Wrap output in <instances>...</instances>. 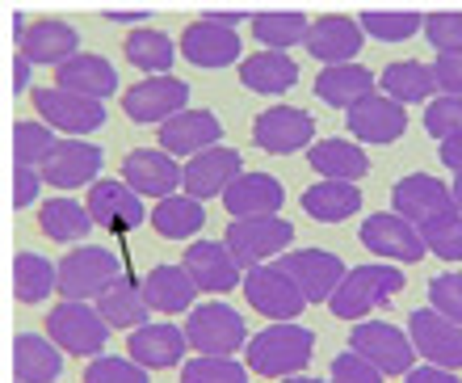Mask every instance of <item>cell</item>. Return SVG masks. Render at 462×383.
Returning <instances> with one entry per match:
<instances>
[{"mask_svg":"<svg viewBox=\"0 0 462 383\" xmlns=\"http://www.w3.org/2000/svg\"><path fill=\"white\" fill-rule=\"evenodd\" d=\"M316 354V333L303 324H269L248 341V371L265 379H294L307 371V362Z\"/></svg>","mask_w":462,"mask_h":383,"instance_id":"1","label":"cell"},{"mask_svg":"<svg viewBox=\"0 0 462 383\" xmlns=\"http://www.w3.org/2000/svg\"><path fill=\"white\" fill-rule=\"evenodd\" d=\"M395 291H403V270H395L391 261H365V266H353L345 274V283L337 286L332 295V316L337 321H357L362 324L365 312H374L383 299H391Z\"/></svg>","mask_w":462,"mask_h":383,"instance_id":"2","label":"cell"},{"mask_svg":"<svg viewBox=\"0 0 462 383\" xmlns=\"http://www.w3.org/2000/svg\"><path fill=\"white\" fill-rule=\"evenodd\" d=\"M223 245L244 270L269 266L273 257H286L294 245V223L282 215H261V220H231L223 232Z\"/></svg>","mask_w":462,"mask_h":383,"instance_id":"3","label":"cell"},{"mask_svg":"<svg viewBox=\"0 0 462 383\" xmlns=\"http://www.w3.org/2000/svg\"><path fill=\"white\" fill-rule=\"evenodd\" d=\"M47 337L68 354H85V359H101V350L110 341V324L97 312V304H80V299H63L47 312Z\"/></svg>","mask_w":462,"mask_h":383,"instance_id":"4","label":"cell"},{"mask_svg":"<svg viewBox=\"0 0 462 383\" xmlns=\"http://www.w3.org/2000/svg\"><path fill=\"white\" fill-rule=\"evenodd\" d=\"M185 337L194 354H210V359H231L236 350H248L253 341L244 316L231 304H198L185 316Z\"/></svg>","mask_w":462,"mask_h":383,"instance_id":"5","label":"cell"},{"mask_svg":"<svg viewBox=\"0 0 462 383\" xmlns=\"http://www.w3.org/2000/svg\"><path fill=\"white\" fill-rule=\"evenodd\" d=\"M118 278H122V261L101 245L68 248V257L60 261V295L63 299H80V304L101 299Z\"/></svg>","mask_w":462,"mask_h":383,"instance_id":"6","label":"cell"},{"mask_svg":"<svg viewBox=\"0 0 462 383\" xmlns=\"http://www.w3.org/2000/svg\"><path fill=\"white\" fill-rule=\"evenodd\" d=\"M185 101H189V85L181 76H143L122 93V114L139 126H164L169 118L189 110Z\"/></svg>","mask_w":462,"mask_h":383,"instance_id":"7","label":"cell"},{"mask_svg":"<svg viewBox=\"0 0 462 383\" xmlns=\"http://www.w3.org/2000/svg\"><path fill=\"white\" fill-rule=\"evenodd\" d=\"M34 110L51 131H63V139H80L93 135L97 126H106V101H88L80 93L51 85V89H34Z\"/></svg>","mask_w":462,"mask_h":383,"instance_id":"8","label":"cell"},{"mask_svg":"<svg viewBox=\"0 0 462 383\" xmlns=\"http://www.w3.org/2000/svg\"><path fill=\"white\" fill-rule=\"evenodd\" d=\"M244 299L253 304V312H261V316L273 324H291L294 316L307 308L303 291L291 283V274L282 270L278 261L256 266V270L244 274Z\"/></svg>","mask_w":462,"mask_h":383,"instance_id":"9","label":"cell"},{"mask_svg":"<svg viewBox=\"0 0 462 383\" xmlns=\"http://www.w3.org/2000/svg\"><path fill=\"white\" fill-rule=\"evenodd\" d=\"M240 51H244V38L236 34V25L219 22L210 13H202L198 22H189L181 30V60H189L202 72L231 68V63L240 60Z\"/></svg>","mask_w":462,"mask_h":383,"instance_id":"10","label":"cell"},{"mask_svg":"<svg viewBox=\"0 0 462 383\" xmlns=\"http://www.w3.org/2000/svg\"><path fill=\"white\" fill-rule=\"evenodd\" d=\"M349 350L362 354V359L370 362V367H378L383 375H408L416 367L412 337L387 321H362L349 333Z\"/></svg>","mask_w":462,"mask_h":383,"instance_id":"11","label":"cell"},{"mask_svg":"<svg viewBox=\"0 0 462 383\" xmlns=\"http://www.w3.org/2000/svg\"><path fill=\"white\" fill-rule=\"evenodd\" d=\"M362 245L374 253V257L383 261H400V266H412V261H420L429 253L425 236H420V228L416 223H408L403 215H395V210H374V215H365L362 220Z\"/></svg>","mask_w":462,"mask_h":383,"instance_id":"12","label":"cell"},{"mask_svg":"<svg viewBox=\"0 0 462 383\" xmlns=\"http://www.w3.org/2000/svg\"><path fill=\"white\" fill-rule=\"evenodd\" d=\"M253 144L269 156H291V152L316 148V118L299 106H269L256 114Z\"/></svg>","mask_w":462,"mask_h":383,"instance_id":"13","label":"cell"},{"mask_svg":"<svg viewBox=\"0 0 462 383\" xmlns=\"http://www.w3.org/2000/svg\"><path fill=\"white\" fill-rule=\"evenodd\" d=\"M278 266L291 274V283L303 291L307 304H332L337 286L345 283V261L328 248H291L286 257H278Z\"/></svg>","mask_w":462,"mask_h":383,"instance_id":"14","label":"cell"},{"mask_svg":"<svg viewBox=\"0 0 462 383\" xmlns=\"http://www.w3.org/2000/svg\"><path fill=\"white\" fill-rule=\"evenodd\" d=\"M101 169H106V152L88 139H55V148L47 152V161L38 164L42 182L60 190H76V186H97Z\"/></svg>","mask_w":462,"mask_h":383,"instance_id":"15","label":"cell"},{"mask_svg":"<svg viewBox=\"0 0 462 383\" xmlns=\"http://www.w3.org/2000/svg\"><path fill=\"white\" fill-rule=\"evenodd\" d=\"M408 337H412L416 354L429 367L441 371H462V324H454L450 316H441L433 308H416L408 316Z\"/></svg>","mask_w":462,"mask_h":383,"instance_id":"16","label":"cell"},{"mask_svg":"<svg viewBox=\"0 0 462 383\" xmlns=\"http://www.w3.org/2000/svg\"><path fill=\"white\" fill-rule=\"evenodd\" d=\"M391 210L403 215L408 223H416V228H429L433 220H441V215H450L458 207H454V190L441 177L408 173L391 186Z\"/></svg>","mask_w":462,"mask_h":383,"instance_id":"17","label":"cell"},{"mask_svg":"<svg viewBox=\"0 0 462 383\" xmlns=\"http://www.w3.org/2000/svg\"><path fill=\"white\" fill-rule=\"evenodd\" d=\"M122 182L139 198L164 202V198L177 194V186H185V164L177 156H169L164 148H134L122 161Z\"/></svg>","mask_w":462,"mask_h":383,"instance_id":"18","label":"cell"},{"mask_svg":"<svg viewBox=\"0 0 462 383\" xmlns=\"http://www.w3.org/2000/svg\"><path fill=\"white\" fill-rule=\"evenodd\" d=\"M365 42V30L357 17L349 13H324L311 22L303 47L311 60H319L324 68H337V63H357V51Z\"/></svg>","mask_w":462,"mask_h":383,"instance_id":"19","label":"cell"},{"mask_svg":"<svg viewBox=\"0 0 462 383\" xmlns=\"http://www.w3.org/2000/svg\"><path fill=\"white\" fill-rule=\"evenodd\" d=\"M345 126H349L353 144H395L408 131V110L387 93H370L353 110H345Z\"/></svg>","mask_w":462,"mask_h":383,"instance_id":"20","label":"cell"},{"mask_svg":"<svg viewBox=\"0 0 462 383\" xmlns=\"http://www.w3.org/2000/svg\"><path fill=\"white\" fill-rule=\"evenodd\" d=\"M181 266L189 270L198 291H207V295H227V291L244 286V278H240L244 266L231 257V248L223 240H189Z\"/></svg>","mask_w":462,"mask_h":383,"instance_id":"21","label":"cell"},{"mask_svg":"<svg viewBox=\"0 0 462 383\" xmlns=\"http://www.w3.org/2000/svg\"><path fill=\"white\" fill-rule=\"evenodd\" d=\"M17 55H25L30 63H47V68H63L68 60L80 55V34L60 17H38L25 22L17 34Z\"/></svg>","mask_w":462,"mask_h":383,"instance_id":"22","label":"cell"},{"mask_svg":"<svg viewBox=\"0 0 462 383\" xmlns=\"http://www.w3.org/2000/svg\"><path fill=\"white\" fill-rule=\"evenodd\" d=\"M219 139H223V123L215 118V110H194V106L160 126V148L169 156H185V161L219 148Z\"/></svg>","mask_w":462,"mask_h":383,"instance_id":"23","label":"cell"},{"mask_svg":"<svg viewBox=\"0 0 462 383\" xmlns=\"http://www.w3.org/2000/svg\"><path fill=\"white\" fill-rule=\"evenodd\" d=\"M185 350L189 337L177 324H143L126 337V359H134L143 371H169V367H185Z\"/></svg>","mask_w":462,"mask_h":383,"instance_id":"24","label":"cell"},{"mask_svg":"<svg viewBox=\"0 0 462 383\" xmlns=\"http://www.w3.org/2000/svg\"><path fill=\"white\" fill-rule=\"evenodd\" d=\"M244 173V161L236 148H210L194 161H185V194L198 198V202H207V198H223L227 186L236 177Z\"/></svg>","mask_w":462,"mask_h":383,"instance_id":"25","label":"cell"},{"mask_svg":"<svg viewBox=\"0 0 462 383\" xmlns=\"http://www.w3.org/2000/svg\"><path fill=\"white\" fill-rule=\"evenodd\" d=\"M282 202H286V190H282L278 177L248 173V169H244V173L227 186V194H223V207H227L231 220H261V215H282Z\"/></svg>","mask_w":462,"mask_h":383,"instance_id":"26","label":"cell"},{"mask_svg":"<svg viewBox=\"0 0 462 383\" xmlns=\"http://www.w3.org/2000/svg\"><path fill=\"white\" fill-rule=\"evenodd\" d=\"M88 215L110 232H134L147 220V207L126 182H97L88 190Z\"/></svg>","mask_w":462,"mask_h":383,"instance_id":"27","label":"cell"},{"mask_svg":"<svg viewBox=\"0 0 462 383\" xmlns=\"http://www.w3.org/2000/svg\"><path fill=\"white\" fill-rule=\"evenodd\" d=\"M55 85L68 89V93H80L88 101H106L118 93V68L97 51H80L76 60L55 68Z\"/></svg>","mask_w":462,"mask_h":383,"instance_id":"28","label":"cell"},{"mask_svg":"<svg viewBox=\"0 0 462 383\" xmlns=\"http://www.w3.org/2000/svg\"><path fill=\"white\" fill-rule=\"evenodd\" d=\"M63 375V350L42 333L13 337V379L17 383H55Z\"/></svg>","mask_w":462,"mask_h":383,"instance_id":"29","label":"cell"},{"mask_svg":"<svg viewBox=\"0 0 462 383\" xmlns=\"http://www.w3.org/2000/svg\"><path fill=\"white\" fill-rule=\"evenodd\" d=\"M370 93H378V76L365 63H337L316 76V98L332 110H353Z\"/></svg>","mask_w":462,"mask_h":383,"instance_id":"30","label":"cell"},{"mask_svg":"<svg viewBox=\"0 0 462 383\" xmlns=\"http://www.w3.org/2000/svg\"><path fill=\"white\" fill-rule=\"evenodd\" d=\"M143 291H147L152 312H164V316H177V312H194L198 308V283L189 278L185 266H172V261L156 266V270H147Z\"/></svg>","mask_w":462,"mask_h":383,"instance_id":"31","label":"cell"},{"mask_svg":"<svg viewBox=\"0 0 462 383\" xmlns=\"http://www.w3.org/2000/svg\"><path fill=\"white\" fill-rule=\"evenodd\" d=\"M38 228L55 240V245H88L93 236V215H88V202H76V198L60 194V198H47L38 207Z\"/></svg>","mask_w":462,"mask_h":383,"instance_id":"32","label":"cell"},{"mask_svg":"<svg viewBox=\"0 0 462 383\" xmlns=\"http://www.w3.org/2000/svg\"><path fill=\"white\" fill-rule=\"evenodd\" d=\"M307 164L319 173V182H362L370 173V156L353 139H316Z\"/></svg>","mask_w":462,"mask_h":383,"instance_id":"33","label":"cell"},{"mask_svg":"<svg viewBox=\"0 0 462 383\" xmlns=\"http://www.w3.org/2000/svg\"><path fill=\"white\" fill-rule=\"evenodd\" d=\"M240 80L261 98H282L286 89L299 85V63L286 51H256L240 63Z\"/></svg>","mask_w":462,"mask_h":383,"instance_id":"34","label":"cell"},{"mask_svg":"<svg viewBox=\"0 0 462 383\" xmlns=\"http://www.w3.org/2000/svg\"><path fill=\"white\" fill-rule=\"evenodd\" d=\"M378 93H387L391 101H433L438 98V76H433V63H420V60H395L383 68L378 76Z\"/></svg>","mask_w":462,"mask_h":383,"instance_id":"35","label":"cell"},{"mask_svg":"<svg viewBox=\"0 0 462 383\" xmlns=\"http://www.w3.org/2000/svg\"><path fill=\"white\" fill-rule=\"evenodd\" d=\"M55 291H60V266L47 261L42 253L22 248L13 257V295H17V304H47Z\"/></svg>","mask_w":462,"mask_h":383,"instance_id":"36","label":"cell"},{"mask_svg":"<svg viewBox=\"0 0 462 383\" xmlns=\"http://www.w3.org/2000/svg\"><path fill=\"white\" fill-rule=\"evenodd\" d=\"M97 312L106 316V324L110 329H143V324H152L147 321V312H152V304H147V291H143V283H134V278H126L122 274L118 283L106 291V295L97 299Z\"/></svg>","mask_w":462,"mask_h":383,"instance_id":"37","label":"cell"},{"mask_svg":"<svg viewBox=\"0 0 462 383\" xmlns=\"http://www.w3.org/2000/svg\"><path fill=\"white\" fill-rule=\"evenodd\" d=\"M122 55L126 63L143 68V76H172V60H177V42H172L164 30H152V25H134L131 34L122 38Z\"/></svg>","mask_w":462,"mask_h":383,"instance_id":"38","label":"cell"},{"mask_svg":"<svg viewBox=\"0 0 462 383\" xmlns=\"http://www.w3.org/2000/svg\"><path fill=\"white\" fill-rule=\"evenodd\" d=\"M303 210L316 223H341L362 210V190L357 182H316L303 190Z\"/></svg>","mask_w":462,"mask_h":383,"instance_id":"39","label":"cell"},{"mask_svg":"<svg viewBox=\"0 0 462 383\" xmlns=\"http://www.w3.org/2000/svg\"><path fill=\"white\" fill-rule=\"evenodd\" d=\"M202 223H207V207L189 194H172L152 207V228L164 240H189V236L202 232Z\"/></svg>","mask_w":462,"mask_h":383,"instance_id":"40","label":"cell"},{"mask_svg":"<svg viewBox=\"0 0 462 383\" xmlns=\"http://www.w3.org/2000/svg\"><path fill=\"white\" fill-rule=\"evenodd\" d=\"M248 25H253V38L256 42H265V51H291L299 47L307 38V30H311V17L307 13H253L248 17Z\"/></svg>","mask_w":462,"mask_h":383,"instance_id":"41","label":"cell"},{"mask_svg":"<svg viewBox=\"0 0 462 383\" xmlns=\"http://www.w3.org/2000/svg\"><path fill=\"white\" fill-rule=\"evenodd\" d=\"M55 131H51L42 118H17L13 123V164H30V169H38V164L47 161V152L55 148Z\"/></svg>","mask_w":462,"mask_h":383,"instance_id":"42","label":"cell"},{"mask_svg":"<svg viewBox=\"0 0 462 383\" xmlns=\"http://www.w3.org/2000/svg\"><path fill=\"white\" fill-rule=\"evenodd\" d=\"M365 34H374L378 42H408L416 30H425V13H391V9H370L357 17Z\"/></svg>","mask_w":462,"mask_h":383,"instance_id":"43","label":"cell"},{"mask_svg":"<svg viewBox=\"0 0 462 383\" xmlns=\"http://www.w3.org/2000/svg\"><path fill=\"white\" fill-rule=\"evenodd\" d=\"M181 383H248V362L194 354V359L181 367Z\"/></svg>","mask_w":462,"mask_h":383,"instance_id":"44","label":"cell"},{"mask_svg":"<svg viewBox=\"0 0 462 383\" xmlns=\"http://www.w3.org/2000/svg\"><path fill=\"white\" fill-rule=\"evenodd\" d=\"M420 236H425V245L433 257L462 261V210H450V215L433 220L429 228H420Z\"/></svg>","mask_w":462,"mask_h":383,"instance_id":"45","label":"cell"},{"mask_svg":"<svg viewBox=\"0 0 462 383\" xmlns=\"http://www.w3.org/2000/svg\"><path fill=\"white\" fill-rule=\"evenodd\" d=\"M85 383H152V375L134 359H118V354H101L88 362Z\"/></svg>","mask_w":462,"mask_h":383,"instance_id":"46","label":"cell"},{"mask_svg":"<svg viewBox=\"0 0 462 383\" xmlns=\"http://www.w3.org/2000/svg\"><path fill=\"white\" fill-rule=\"evenodd\" d=\"M425 131L438 135V144L446 139H458L462 135V98H433L425 106Z\"/></svg>","mask_w":462,"mask_h":383,"instance_id":"47","label":"cell"},{"mask_svg":"<svg viewBox=\"0 0 462 383\" xmlns=\"http://www.w3.org/2000/svg\"><path fill=\"white\" fill-rule=\"evenodd\" d=\"M425 38L438 55H462V13H425Z\"/></svg>","mask_w":462,"mask_h":383,"instance_id":"48","label":"cell"},{"mask_svg":"<svg viewBox=\"0 0 462 383\" xmlns=\"http://www.w3.org/2000/svg\"><path fill=\"white\" fill-rule=\"evenodd\" d=\"M429 308L441 312V316H450L454 324H462V274H438L433 283H429Z\"/></svg>","mask_w":462,"mask_h":383,"instance_id":"49","label":"cell"},{"mask_svg":"<svg viewBox=\"0 0 462 383\" xmlns=\"http://www.w3.org/2000/svg\"><path fill=\"white\" fill-rule=\"evenodd\" d=\"M387 375L378 371V367H370V362L362 359V354H353V350H345V354H337L332 359V383H383Z\"/></svg>","mask_w":462,"mask_h":383,"instance_id":"50","label":"cell"},{"mask_svg":"<svg viewBox=\"0 0 462 383\" xmlns=\"http://www.w3.org/2000/svg\"><path fill=\"white\" fill-rule=\"evenodd\" d=\"M433 76H438L441 98H462V55H438L433 60Z\"/></svg>","mask_w":462,"mask_h":383,"instance_id":"51","label":"cell"},{"mask_svg":"<svg viewBox=\"0 0 462 383\" xmlns=\"http://www.w3.org/2000/svg\"><path fill=\"white\" fill-rule=\"evenodd\" d=\"M38 190H42V173L30 164H13V207L38 202Z\"/></svg>","mask_w":462,"mask_h":383,"instance_id":"52","label":"cell"},{"mask_svg":"<svg viewBox=\"0 0 462 383\" xmlns=\"http://www.w3.org/2000/svg\"><path fill=\"white\" fill-rule=\"evenodd\" d=\"M403 383H462L458 371H441V367H412V371L403 375Z\"/></svg>","mask_w":462,"mask_h":383,"instance_id":"53","label":"cell"},{"mask_svg":"<svg viewBox=\"0 0 462 383\" xmlns=\"http://www.w3.org/2000/svg\"><path fill=\"white\" fill-rule=\"evenodd\" d=\"M438 156H441V164H446L454 177H462V135H458V139H446V144H438Z\"/></svg>","mask_w":462,"mask_h":383,"instance_id":"54","label":"cell"},{"mask_svg":"<svg viewBox=\"0 0 462 383\" xmlns=\"http://www.w3.org/2000/svg\"><path fill=\"white\" fill-rule=\"evenodd\" d=\"M25 80H30V60H25V55H13V98L25 89Z\"/></svg>","mask_w":462,"mask_h":383,"instance_id":"55","label":"cell"},{"mask_svg":"<svg viewBox=\"0 0 462 383\" xmlns=\"http://www.w3.org/2000/svg\"><path fill=\"white\" fill-rule=\"evenodd\" d=\"M106 17H110V22H139V25H147V13H118V9H110Z\"/></svg>","mask_w":462,"mask_h":383,"instance_id":"56","label":"cell"},{"mask_svg":"<svg viewBox=\"0 0 462 383\" xmlns=\"http://www.w3.org/2000/svg\"><path fill=\"white\" fill-rule=\"evenodd\" d=\"M450 190H454V207L462 210V177H454V186H450Z\"/></svg>","mask_w":462,"mask_h":383,"instance_id":"57","label":"cell"},{"mask_svg":"<svg viewBox=\"0 0 462 383\" xmlns=\"http://www.w3.org/2000/svg\"><path fill=\"white\" fill-rule=\"evenodd\" d=\"M282 383H328V379H311V375H294V379H282Z\"/></svg>","mask_w":462,"mask_h":383,"instance_id":"58","label":"cell"}]
</instances>
